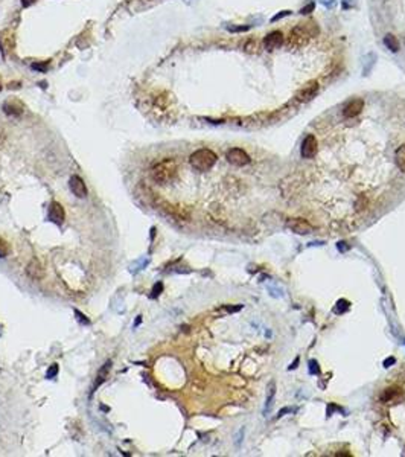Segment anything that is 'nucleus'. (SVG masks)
Returning a JSON list of instances; mask_svg holds the SVG:
<instances>
[{"label": "nucleus", "instance_id": "obj_1", "mask_svg": "<svg viewBox=\"0 0 405 457\" xmlns=\"http://www.w3.org/2000/svg\"><path fill=\"white\" fill-rule=\"evenodd\" d=\"M177 162L174 159H163L151 168V177L159 185H166L172 182L177 175Z\"/></svg>", "mask_w": 405, "mask_h": 457}, {"label": "nucleus", "instance_id": "obj_2", "mask_svg": "<svg viewBox=\"0 0 405 457\" xmlns=\"http://www.w3.org/2000/svg\"><path fill=\"white\" fill-rule=\"evenodd\" d=\"M217 160H218L217 154L209 148L197 149L194 154L189 157V163H191V166L197 171H209L210 168H213V165L217 163Z\"/></svg>", "mask_w": 405, "mask_h": 457}, {"label": "nucleus", "instance_id": "obj_3", "mask_svg": "<svg viewBox=\"0 0 405 457\" xmlns=\"http://www.w3.org/2000/svg\"><path fill=\"white\" fill-rule=\"evenodd\" d=\"M309 37H311V31H309L308 23H302V24H299V26L291 29V32H289V35L286 38V44L291 49L303 47V46L308 44Z\"/></svg>", "mask_w": 405, "mask_h": 457}, {"label": "nucleus", "instance_id": "obj_4", "mask_svg": "<svg viewBox=\"0 0 405 457\" xmlns=\"http://www.w3.org/2000/svg\"><path fill=\"white\" fill-rule=\"evenodd\" d=\"M225 159L229 163L235 165V166H245L250 163V156L241 148H232L227 151Z\"/></svg>", "mask_w": 405, "mask_h": 457}, {"label": "nucleus", "instance_id": "obj_5", "mask_svg": "<svg viewBox=\"0 0 405 457\" xmlns=\"http://www.w3.org/2000/svg\"><path fill=\"white\" fill-rule=\"evenodd\" d=\"M300 151H302V157H305V159H311V157H314L315 154H317L319 142H317V139H315L314 134H308L305 137V141H303V144H302V149Z\"/></svg>", "mask_w": 405, "mask_h": 457}, {"label": "nucleus", "instance_id": "obj_6", "mask_svg": "<svg viewBox=\"0 0 405 457\" xmlns=\"http://www.w3.org/2000/svg\"><path fill=\"white\" fill-rule=\"evenodd\" d=\"M286 227L289 230H293L294 233H299V235H308L312 232V226L303 218H293V220H288L286 221Z\"/></svg>", "mask_w": 405, "mask_h": 457}, {"label": "nucleus", "instance_id": "obj_7", "mask_svg": "<svg viewBox=\"0 0 405 457\" xmlns=\"http://www.w3.org/2000/svg\"><path fill=\"white\" fill-rule=\"evenodd\" d=\"M47 218H49V221H52L54 224L61 226L62 223H64V218H66L64 208H62L60 203H57V201L50 203L49 212H47Z\"/></svg>", "mask_w": 405, "mask_h": 457}, {"label": "nucleus", "instance_id": "obj_8", "mask_svg": "<svg viewBox=\"0 0 405 457\" xmlns=\"http://www.w3.org/2000/svg\"><path fill=\"white\" fill-rule=\"evenodd\" d=\"M69 186H70V190L75 197L78 198H84L87 195V187H85V183L84 180L81 179L80 175H72L70 180H69Z\"/></svg>", "mask_w": 405, "mask_h": 457}, {"label": "nucleus", "instance_id": "obj_9", "mask_svg": "<svg viewBox=\"0 0 405 457\" xmlns=\"http://www.w3.org/2000/svg\"><path fill=\"white\" fill-rule=\"evenodd\" d=\"M363 107H364V103H363V99H360V98H355V99L349 101V103L343 108L344 118L350 119V118L358 116V114L361 113V110H363Z\"/></svg>", "mask_w": 405, "mask_h": 457}, {"label": "nucleus", "instance_id": "obj_10", "mask_svg": "<svg viewBox=\"0 0 405 457\" xmlns=\"http://www.w3.org/2000/svg\"><path fill=\"white\" fill-rule=\"evenodd\" d=\"M284 44V34L281 31H274L263 38V47L267 50H274Z\"/></svg>", "mask_w": 405, "mask_h": 457}, {"label": "nucleus", "instance_id": "obj_11", "mask_svg": "<svg viewBox=\"0 0 405 457\" xmlns=\"http://www.w3.org/2000/svg\"><path fill=\"white\" fill-rule=\"evenodd\" d=\"M26 274L32 279V281H40V279H43L44 277V269L40 264V261L32 259L26 267Z\"/></svg>", "mask_w": 405, "mask_h": 457}, {"label": "nucleus", "instance_id": "obj_12", "mask_svg": "<svg viewBox=\"0 0 405 457\" xmlns=\"http://www.w3.org/2000/svg\"><path fill=\"white\" fill-rule=\"evenodd\" d=\"M319 90V84L317 81H311L309 84H306V87H303L302 90L297 93V99L299 101H306L309 98H312Z\"/></svg>", "mask_w": 405, "mask_h": 457}, {"label": "nucleus", "instance_id": "obj_13", "mask_svg": "<svg viewBox=\"0 0 405 457\" xmlns=\"http://www.w3.org/2000/svg\"><path fill=\"white\" fill-rule=\"evenodd\" d=\"M110 369H111V360L110 361H107L104 366H102V369L99 371V374H98V376H96V381H95V384H93V392L104 383V381L107 379V376H108V372H110Z\"/></svg>", "mask_w": 405, "mask_h": 457}, {"label": "nucleus", "instance_id": "obj_14", "mask_svg": "<svg viewBox=\"0 0 405 457\" xmlns=\"http://www.w3.org/2000/svg\"><path fill=\"white\" fill-rule=\"evenodd\" d=\"M395 163H396V166H398L402 172H405V144L401 145V146L396 149V152H395Z\"/></svg>", "mask_w": 405, "mask_h": 457}, {"label": "nucleus", "instance_id": "obj_15", "mask_svg": "<svg viewBox=\"0 0 405 457\" xmlns=\"http://www.w3.org/2000/svg\"><path fill=\"white\" fill-rule=\"evenodd\" d=\"M384 44L388 50H391V52H398L399 50V42L393 34H387L384 37Z\"/></svg>", "mask_w": 405, "mask_h": 457}, {"label": "nucleus", "instance_id": "obj_16", "mask_svg": "<svg viewBox=\"0 0 405 457\" xmlns=\"http://www.w3.org/2000/svg\"><path fill=\"white\" fill-rule=\"evenodd\" d=\"M244 49H245V52L256 54V52H258V49H259V42H258V40H250V42H247V43H245Z\"/></svg>", "mask_w": 405, "mask_h": 457}, {"label": "nucleus", "instance_id": "obj_17", "mask_svg": "<svg viewBox=\"0 0 405 457\" xmlns=\"http://www.w3.org/2000/svg\"><path fill=\"white\" fill-rule=\"evenodd\" d=\"M8 253H9V246L6 241L0 236V258H6Z\"/></svg>", "mask_w": 405, "mask_h": 457}, {"label": "nucleus", "instance_id": "obj_18", "mask_svg": "<svg viewBox=\"0 0 405 457\" xmlns=\"http://www.w3.org/2000/svg\"><path fill=\"white\" fill-rule=\"evenodd\" d=\"M398 393H401L399 389H387L385 393L383 395V399H384V401H391V399L395 398V395H398Z\"/></svg>", "mask_w": 405, "mask_h": 457}, {"label": "nucleus", "instance_id": "obj_19", "mask_svg": "<svg viewBox=\"0 0 405 457\" xmlns=\"http://www.w3.org/2000/svg\"><path fill=\"white\" fill-rule=\"evenodd\" d=\"M57 374H58V364H52V366H50V369L47 371V374H46V378L52 379V378L57 376Z\"/></svg>", "mask_w": 405, "mask_h": 457}, {"label": "nucleus", "instance_id": "obj_20", "mask_svg": "<svg viewBox=\"0 0 405 457\" xmlns=\"http://www.w3.org/2000/svg\"><path fill=\"white\" fill-rule=\"evenodd\" d=\"M337 305H338L337 310H335L337 312H343V311H346V310L349 308V302H347V300H340Z\"/></svg>", "mask_w": 405, "mask_h": 457}, {"label": "nucleus", "instance_id": "obj_21", "mask_svg": "<svg viewBox=\"0 0 405 457\" xmlns=\"http://www.w3.org/2000/svg\"><path fill=\"white\" fill-rule=\"evenodd\" d=\"M163 290V285L159 282L157 285H154V288H153V297H156V296H159L160 294V291Z\"/></svg>", "mask_w": 405, "mask_h": 457}, {"label": "nucleus", "instance_id": "obj_22", "mask_svg": "<svg viewBox=\"0 0 405 457\" xmlns=\"http://www.w3.org/2000/svg\"><path fill=\"white\" fill-rule=\"evenodd\" d=\"M314 8H315V5H314V3H309L308 6L303 8L300 12H302V14H309V12H312V11H314Z\"/></svg>", "mask_w": 405, "mask_h": 457}, {"label": "nucleus", "instance_id": "obj_23", "mask_svg": "<svg viewBox=\"0 0 405 457\" xmlns=\"http://www.w3.org/2000/svg\"><path fill=\"white\" fill-rule=\"evenodd\" d=\"M285 16H289V11H282L281 14H277L276 17H273L271 20L273 21H276V20H279V19H282V17H285Z\"/></svg>", "mask_w": 405, "mask_h": 457}, {"label": "nucleus", "instance_id": "obj_24", "mask_svg": "<svg viewBox=\"0 0 405 457\" xmlns=\"http://www.w3.org/2000/svg\"><path fill=\"white\" fill-rule=\"evenodd\" d=\"M395 361H396V360H395L393 357H390V358H387V360L384 361V367H390L391 364H395Z\"/></svg>", "mask_w": 405, "mask_h": 457}, {"label": "nucleus", "instance_id": "obj_25", "mask_svg": "<svg viewBox=\"0 0 405 457\" xmlns=\"http://www.w3.org/2000/svg\"><path fill=\"white\" fill-rule=\"evenodd\" d=\"M319 369H317V363L315 361H311V374H317Z\"/></svg>", "mask_w": 405, "mask_h": 457}, {"label": "nucleus", "instance_id": "obj_26", "mask_svg": "<svg viewBox=\"0 0 405 457\" xmlns=\"http://www.w3.org/2000/svg\"><path fill=\"white\" fill-rule=\"evenodd\" d=\"M248 29V26H243V28H230V31H247Z\"/></svg>", "mask_w": 405, "mask_h": 457}]
</instances>
